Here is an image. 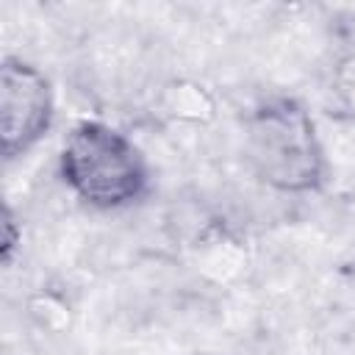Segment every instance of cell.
I'll return each mask as SVG.
<instances>
[{
    "mask_svg": "<svg viewBox=\"0 0 355 355\" xmlns=\"http://www.w3.org/2000/svg\"><path fill=\"white\" fill-rule=\"evenodd\" d=\"M58 175L64 186L94 211H119L150 191V164L139 144L103 119H80L69 128Z\"/></svg>",
    "mask_w": 355,
    "mask_h": 355,
    "instance_id": "obj_2",
    "label": "cell"
},
{
    "mask_svg": "<svg viewBox=\"0 0 355 355\" xmlns=\"http://www.w3.org/2000/svg\"><path fill=\"white\" fill-rule=\"evenodd\" d=\"M244 158L252 175L280 194H319L330 164L316 122L302 100L269 94L244 119Z\"/></svg>",
    "mask_w": 355,
    "mask_h": 355,
    "instance_id": "obj_1",
    "label": "cell"
},
{
    "mask_svg": "<svg viewBox=\"0 0 355 355\" xmlns=\"http://www.w3.org/2000/svg\"><path fill=\"white\" fill-rule=\"evenodd\" d=\"M55 122V92L50 78L19 55L0 61V153L14 161L31 153Z\"/></svg>",
    "mask_w": 355,
    "mask_h": 355,
    "instance_id": "obj_3",
    "label": "cell"
},
{
    "mask_svg": "<svg viewBox=\"0 0 355 355\" xmlns=\"http://www.w3.org/2000/svg\"><path fill=\"white\" fill-rule=\"evenodd\" d=\"M330 114L344 122H355V50L336 58L330 69Z\"/></svg>",
    "mask_w": 355,
    "mask_h": 355,
    "instance_id": "obj_4",
    "label": "cell"
},
{
    "mask_svg": "<svg viewBox=\"0 0 355 355\" xmlns=\"http://www.w3.org/2000/svg\"><path fill=\"white\" fill-rule=\"evenodd\" d=\"M189 355H200V352H189Z\"/></svg>",
    "mask_w": 355,
    "mask_h": 355,
    "instance_id": "obj_6",
    "label": "cell"
},
{
    "mask_svg": "<svg viewBox=\"0 0 355 355\" xmlns=\"http://www.w3.org/2000/svg\"><path fill=\"white\" fill-rule=\"evenodd\" d=\"M0 227H3L0 258H3V266H11V261H14V255H17L19 244H22V222L17 219V214H14V208L8 202L3 205V222H0Z\"/></svg>",
    "mask_w": 355,
    "mask_h": 355,
    "instance_id": "obj_5",
    "label": "cell"
}]
</instances>
